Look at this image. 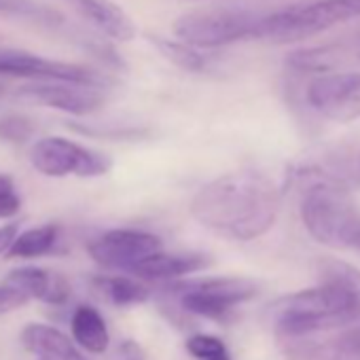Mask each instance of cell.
<instances>
[{"label":"cell","mask_w":360,"mask_h":360,"mask_svg":"<svg viewBox=\"0 0 360 360\" xmlns=\"http://www.w3.org/2000/svg\"><path fill=\"white\" fill-rule=\"evenodd\" d=\"M320 282L276 299L267 320L278 345L316 339L360 322V269L337 259L318 263Z\"/></svg>","instance_id":"1"},{"label":"cell","mask_w":360,"mask_h":360,"mask_svg":"<svg viewBox=\"0 0 360 360\" xmlns=\"http://www.w3.org/2000/svg\"><path fill=\"white\" fill-rule=\"evenodd\" d=\"M189 212L202 227L223 238L252 242L276 225L280 189L259 169L229 172L193 195Z\"/></svg>","instance_id":"2"},{"label":"cell","mask_w":360,"mask_h":360,"mask_svg":"<svg viewBox=\"0 0 360 360\" xmlns=\"http://www.w3.org/2000/svg\"><path fill=\"white\" fill-rule=\"evenodd\" d=\"M301 221L314 242L360 255V206L345 187L333 180L309 185L301 200Z\"/></svg>","instance_id":"3"},{"label":"cell","mask_w":360,"mask_h":360,"mask_svg":"<svg viewBox=\"0 0 360 360\" xmlns=\"http://www.w3.org/2000/svg\"><path fill=\"white\" fill-rule=\"evenodd\" d=\"M360 18V0H314L257 18L252 41L299 43Z\"/></svg>","instance_id":"4"},{"label":"cell","mask_w":360,"mask_h":360,"mask_svg":"<svg viewBox=\"0 0 360 360\" xmlns=\"http://www.w3.org/2000/svg\"><path fill=\"white\" fill-rule=\"evenodd\" d=\"M259 282L240 276L180 280L172 284V290L178 295L180 307L187 314L219 322L227 320L242 303L252 301L259 295Z\"/></svg>","instance_id":"5"},{"label":"cell","mask_w":360,"mask_h":360,"mask_svg":"<svg viewBox=\"0 0 360 360\" xmlns=\"http://www.w3.org/2000/svg\"><path fill=\"white\" fill-rule=\"evenodd\" d=\"M255 24V15L240 11H191L174 22L172 32L180 43L210 51L231 43L252 41Z\"/></svg>","instance_id":"6"},{"label":"cell","mask_w":360,"mask_h":360,"mask_svg":"<svg viewBox=\"0 0 360 360\" xmlns=\"http://www.w3.org/2000/svg\"><path fill=\"white\" fill-rule=\"evenodd\" d=\"M32 167L47 178H98L110 172L112 159L62 136H47L30 148Z\"/></svg>","instance_id":"7"},{"label":"cell","mask_w":360,"mask_h":360,"mask_svg":"<svg viewBox=\"0 0 360 360\" xmlns=\"http://www.w3.org/2000/svg\"><path fill=\"white\" fill-rule=\"evenodd\" d=\"M0 77H18L30 81H64V83L91 85L102 89L110 85V79L91 66L49 60L18 49H0Z\"/></svg>","instance_id":"8"},{"label":"cell","mask_w":360,"mask_h":360,"mask_svg":"<svg viewBox=\"0 0 360 360\" xmlns=\"http://www.w3.org/2000/svg\"><path fill=\"white\" fill-rule=\"evenodd\" d=\"M163 250L159 236L142 229H108L87 244L91 261L104 269L131 271L144 259Z\"/></svg>","instance_id":"9"},{"label":"cell","mask_w":360,"mask_h":360,"mask_svg":"<svg viewBox=\"0 0 360 360\" xmlns=\"http://www.w3.org/2000/svg\"><path fill=\"white\" fill-rule=\"evenodd\" d=\"M15 98L32 106L53 108L75 117L94 115L106 104V91L102 87L64 81H30L15 91Z\"/></svg>","instance_id":"10"},{"label":"cell","mask_w":360,"mask_h":360,"mask_svg":"<svg viewBox=\"0 0 360 360\" xmlns=\"http://www.w3.org/2000/svg\"><path fill=\"white\" fill-rule=\"evenodd\" d=\"M305 100L324 119L356 121L360 119V72L320 75L309 81Z\"/></svg>","instance_id":"11"},{"label":"cell","mask_w":360,"mask_h":360,"mask_svg":"<svg viewBox=\"0 0 360 360\" xmlns=\"http://www.w3.org/2000/svg\"><path fill=\"white\" fill-rule=\"evenodd\" d=\"M288 360H360V322L328 335L280 345Z\"/></svg>","instance_id":"12"},{"label":"cell","mask_w":360,"mask_h":360,"mask_svg":"<svg viewBox=\"0 0 360 360\" xmlns=\"http://www.w3.org/2000/svg\"><path fill=\"white\" fill-rule=\"evenodd\" d=\"M62 3L83 18L100 37L112 43H129L138 34L134 20L115 0H62Z\"/></svg>","instance_id":"13"},{"label":"cell","mask_w":360,"mask_h":360,"mask_svg":"<svg viewBox=\"0 0 360 360\" xmlns=\"http://www.w3.org/2000/svg\"><path fill=\"white\" fill-rule=\"evenodd\" d=\"M5 284L20 290L30 301H41L47 305H64L70 301V295H72V286L62 274L34 267V265L13 269L5 278Z\"/></svg>","instance_id":"14"},{"label":"cell","mask_w":360,"mask_h":360,"mask_svg":"<svg viewBox=\"0 0 360 360\" xmlns=\"http://www.w3.org/2000/svg\"><path fill=\"white\" fill-rule=\"evenodd\" d=\"M212 265V257L204 252H157L138 263L129 274L146 282H180L187 276L204 271Z\"/></svg>","instance_id":"15"},{"label":"cell","mask_w":360,"mask_h":360,"mask_svg":"<svg viewBox=\"0 0 360 360\" xmlns=\"http://www.w3.org/2000/svg\"><path fill=\"white\" fill-rule=\"evenodd\" d=\"M20 339L22 345L39 360H89L72 341V337L51 324L30 322L24 326Z\"/></svg>","instance_id":"16"},{"label":"cell","mask_w":360,"mask_h":360,"mask_svg":"<svg viewBox=\"0 0 360 360\" xmlns=\"http://www.w3.org/2000/svg\"><path fill=\"white\" fill-rule=\"evenodd\" d=\"M70 335L72 341L79 345V349H85L87 354L102 356L108 345H110V330L100 314L98 307L94 305H77L70 316Z\"/></svg>","instance_id":"17"},{"label":"cell","mask_w":360,"mask_h":360,"mask_svg":"<svg viewBox=\"0 0 360 360\" xmlns=\"http://www.w3.org/2000/svg\"><path fill=\"white\" fill-rule=\"evenodd\" d=\"M91 286L106 303H110L115 307L142 305L150 299V288L134 276L100 274V276L91 278Z\"/></svg>","instance_id":"18"},{"label":"cell","mask_w":360,"mask_h":360,"mask_svg":"<svg viewBox=\"0 0 360 360\" xmlns=\"http://www.w3.org/2000/svg\"><path fill=\"white\" fill-rule=\"evenodd\" d=\"M60 244V227L56 223L24 229L15 236L7 250V259H41L56 252Z\"/></svg>","instance_id":"19"},{"label":"cell","mask_w":360,"mask_h":360,"mask_svg":"<svg viewBox=\"0 0 360 360\" xmlns=\"http://www.w3.org/2000/svg\"><path fill=\"white\" fill-rule=\"evenodd\" d=\"M148 41L153 43L155 49H159V53L172 62L174 66L178 68H183L187 72H204L208 68V56L200 49H193L185 43H180V41H169L165 37H155L150 34Z\"/></svg>","instance_id":"20"},{"label":"cell","mask_w":360,"mask_h":360,"mask_svg":"<svg viewBox=\"0 0 360 360\" xmlns=\"http://www.w3.org/2000/svg\"><path fill=\"white\" fill-rule=\"evenodd\" d=\"M0 13L18 18V20H26L45 28H60L64 24L62 13L37 3V0H0Z\"/></svg>","instance_id":"21"},{"label":"cell","mask_w":360,"mask_h":360,"mask_svg":"<svg viewBox=\"0 0 360 360\" xmlns=\"http://www.w3.org/2000/svg\"><path fill=\"white\" fill-rule=\"evenodd\" d=\"M37 134V123L20 112H9L0 117V140L9 144H26Z\"/></svg>","instance_id":"22"},{"label":"cell","mask_w":360,"mask_h":360,"mask_svg":"<svg viewBox=\"0 0 360 360\" xmlns=\"http://www.w3.org/2000/svg\"><path fill=\"white\" fill-rule=\"evenodd\" d=\"M185 349L195 358V360H210L223 354H229L225 341L217 335L208 333H195L185 341Z\"/></svg>","instance_id":"23"},{"label":"cell","mask_w":360,"mask_h":360,"mask_svg":"<svg viewBox=\"0 0 360 360\" xmlns=\"http://www.w3.org/2000/svg\"><path fill=\"white\" fill-rule=\"evenodd\" d=\"M22 210V195L11 174L0 172V221H11Z\"/></svg>","instance_id":"24"},{"label":"cell","mask_w":360,"mask_h":360,"mask_svg":"<svg viewBox=\"0 0 360 360\" xmlns=\"http://www.w3.org/2000/svg\"><path fill=\"white\" fill-rule=\"evenodd\" d=\"M30 303V299L26 295H22L20 290L7 286V284H0V316L18 311L22 307H26Z\"/></svg>","instance_id":"25"},{"label":"cell","mask_w":360,"mask_h":360,"mask_svg":"<svg viewBox=\"0 0 360 360\" xmlns=\"http://www.w3.org/2000/svg\"><path fill=\"white\" fill-rule=\"evenodd\" d=\"M18 233H20V223H7L0 227V257L7 255V250Z\"/></svg>","instance_id":"26"},{"label":"cell","mask_w":360,"mask_h":360,"mask_svg":"<svg viewBox=\"0 0 360 360\" xmlns=\"http://www.w3.org/2000/svg\"><path fill=\"white\" fill-rule=\"evenodd\" d=\"M119 354H121L123 360H144V354H142L140 345L129 341V339L119 345Z\"/></svg>","instance_id":"27"},{"label":"cell","mask_w":360,"mask_h":360,"mask_svg":"<svg viewBox=\"0 0 360 360\" xmlns=\"http://www.w3.org/2000/svg\"><path fill=\"white\" fill-rule=\"evenodd\" d=\"M210 360H231V354H223V356H217V358H210Z\"/></svg>","instance_id":"28"},{"label":"cell","mask_w":360,"mask_h":360,"mask_svg":"<svg viewBox=\"0 0 360 360\" xmlns=\"http://www.w3.org/2000/svg\"><path fill=\"white\" fill-rule=\"evenodd\" d=\"M356 176H358V183H360V157H358V165H356Z\"/></svg>","instance_id":"29"},{"label":"cell","mask_w":360,"mask_h":360,"mask_svg":"<svg viewBox=\"0 0 360 360\" xmlns=\"http://www.w3.org/2000/svg\"><path fill=\"white\" fill-rule=\"evenodd\" d=\"M180 3H200V0H180Z\"/></svg>","instance_id":"30"},{"label":"cell","mask_w":360,"mask_h":360,"mask_svg":"<svg viewBox=\"0 0 360 360\" xmlns=\"http://www.w3.org/2000/svg\"><path fill=\"white\" fill-rule=\"evenodd\" d=\"M3 91H5V87H3V85H0V96H3Z\"/></svg>","instance_id":"31"},{"label":"cell","mask_w":360,"mask_h":360,"mask_svg":"<svg viewBox=\"0 0 360 360\" xmlns=\"http://www.w3.org/2000/svg\"><path fill=\"white\" fill-rule=\"evenodd\" d=\"M358 60H360V53H358Z\"/></svg>","instance_id":"32"}]
</instances>
